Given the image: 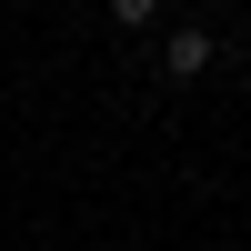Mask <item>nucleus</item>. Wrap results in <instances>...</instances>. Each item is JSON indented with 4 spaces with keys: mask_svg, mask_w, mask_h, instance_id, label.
<instances>
[{
    "mask_svg": "<svg viewBox=\"0 0 251 251\" xmlns=\"http://www.w3.org/2000/svg\"><path fill=\"white\" fill-rule=\"evenodd\" d=\"M211 60H221V40H211V30H171V40H161V80H201Z\"/></svg>",
    "mask_w": 251,
    "mask_h": 251,
    "instance_id": "f257e3e1",
    "label": "nucleus"
},
{
    "mask_svg": "<svg viewBox=\"0 0 251 251\" xmlns=\"http://www.w3.org/2000/svg\"><path fill=\"white\" fill-rule=\"evenodd\" d=\"M111 20H121V30H151V20H161V0H111Z\"/></svg>",
    "mask_w": 251,
    "mask_h": 251,
    "instance_id": "f03ea898",
    "label": "nucleus"
}]
</instances>
